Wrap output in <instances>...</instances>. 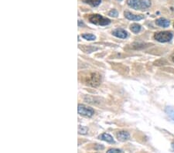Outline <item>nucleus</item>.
I'll return each mask as SVG.
<instances>
[{
  "label": "nucleus",
  "instance_id": "nucleus-20",
  "mask_svg": "<svg viewBox=\"0 0 174 153\" xmlns=\"http://www.w3.org/2000/svg\"><path fill=\"white\" fill-rule=\"evenodd\" d=\"M119 1H122V0H119Z\"/></svg>",
  "mask_w": 174,
  "mask_h": 153
},
{
  "label": "nucleus",
  "instance_id": "nucleus-8",
  "mask_svg": "<svg viewBox=\"0 0 174 153\" xmlns=\"http://www.w3.org/2000/svg\"><path fill=\"white\" fill-rule=\"evenodd\" d=\"M116 137H117L118 140L120 141H128V140L130 138V135H129V132L127 131H119L116 134Z\"/></svg>",
  "mask_w": 174,
  "mask_h": 153
},
{
  "label": "nucleus",
  "instance_id": "nucleus-17",
  "mask_svg": "<svg viewBox=\"0 0 174 153\" xmlns=\"http://www.w3.org/2000/svg\"><path fill=\"white\" fill-rule=\"evenodd\" d=\"M106 153H122V151L118 149H110Z\"/></svg>",
  "mask_w": 174,
  "mask_h": 153
},
{
  "label": "nucleus",
  "instance_id": "nucleus-1",
  "mask_svg": "<svg viewBox=\"0 0 174 153\" xmlns=\"http://www.w3.org/2000/svg\"><path fill=\"white\" fill-rule=\"evenodd\" d=\"M127 5L135 10H146L151 6L150 0H127Z\"/></svg>",
  "mask_w": 174,
  "mask_h": 153
},
{
  "label": "nucleus",
  "instance_id": "nucleus-11",
  "mask_svg": "<svg viewBox=\"0 0 174 153\" xmlns=\"http://www.w3.org/2000/svg\"><path fill=\"white\" fill-rule=\"evenodd\" d=\"M82 1L91 6H98L101 2V0H82Z\"/></svg>",
  "mask_w": 174,
  "mask_h": 153
},
{
  "label": "nucleus",
  "instance_id": "nucleus-13",
  "mask_svg": "<svg viewBox=\"0 0 174 153\" xmlns=\"http://www.w3.org/2000/svg\"><path fill=\"white\" fill-rule=\"evenodd\" d=\"M130 30L132 32H133L134 33H138V32H140L141 26L138 23H133L131 25Z\"/></svg>",
  "mask_w": 174,
  "mask_h": 153
},
{
  "label": "nucleus",
  "instance_id": "nucleus-6",
  "mask_svg": "<svg viewBox=\"0 0 174 153\" xmlns=\"http://www.w3.org/2000/svg\"><path fill=\"white\" fill-rule=\"evenodd\" d=\"M125 18H127L128 19L132 21H139L144 18V16L142 15H136V14L132 13V12H128V11L125 12Z\"/></svg>",
  "mask_w": 174,
  "mask_h": 153
},
{
  "label": "nucleus",
  "instance_id": "nucleus-12",
  "mask_svg": "<svg viewBox=\"0 0 174 153\" xmlns=\"http://www.w3.org/2000/svg\"><path fill=\"white\" fill-rule=\"evenodd\" d=\"M166 113L168 115V116L170 117V118L174 121V107H170V106H167L166 107Z\"/></svg>",
  "mask_w": 174,
  "mask_h": 153
},
{
  "label": "nucleus",
  "instance_id": "nucleus-4",
  "mask_svg": "<svg viewBox=\"0 0 174 153\" xmlns=\"http://www.w3.org/2000/svg\"><path fill=\"white\" fill-rule=\"evenodd\" d=\"M78 113L80 115H83V116L86 117H92L95 114L94 109L91 108V107H87L85 105H78Z\"/></svg>",
  "mask_w": 174,
  "mask_h": 153
},
{
  "label": "nucleus",
  "instance_id": "nucleus-5",
  "mask_svg": "<svg viewBox=\"0 0 174 153\" xmlns=\"http://www.w3.org/2000/svg\"><path fill=\"white\" fill-rule=\"evenodd\" d=\"M101 76L100 74H98V73H93L91 74V76L88 77L87 83H88L89 85L92 86V87H97L101 83Z\"/></svg>",
  "mask_w": 174,
  "mask_h": 153
},
{
  "label": "nucleus",
  "instance_id": "nucleus-9",
  "mask_svg": "<svg viewBox=\"0 0 174 153\" xmlns=\"http://www.w3.org/2000/svg\"><path fill=\"white\" fill-rule=\"evenodd\" d=\"M156 24L157 26H159V27L166 28V27H169L170 22L168 19H165V18H160V19H157L156 20Z\"/></svg>",
  "mask_w": 174,
  "mask_h": 153
},
{
  "label": "nucleus",
  "instance_id": "nucleus-18",
  "mask_svg": "<svg viewBox=\"0 0 174 153\" xmlns=\"http://www.w3.org/2000/svg\"><path fill=\"white\" fill-rule=\"evenodd\" d=\"M172 148H173V149L174 150V141H173V143H172Z\"/></svg>",
  "mask_w": 174,
  "mask_h": 153
},
{
  "label": "nucleus",
  "instance_id": "nucleus-2",
  "mask_svg": "<svg viewBox=\"0 0 174 153\" xmlns=\"http://www.w3.org/2000/svg\"><path fill=\"white\" fill-rule=\"evenodd\" d=\"M88 19L91 23L98 26H107L111 22L109 19H107L99 14H92L89 16Z\"/></svg>",
  "mask_w": 174,
  "mask_h": 153
},
{
  "label": "nucleus",
  "instance_id": "nucleus-15",
  "mask_svg": "<svg viewBox=\"0 0 174 153\" xmlns=\"http://www.w3.org/2000/svg\"><path fill=\"white\" fill-rule=\"evenodd\" d=\"M78 132H79V134H87V132H88V128H87L86 127L80 126V125H79V127H78Z\"/></svg>",
  "mask_w": 174,
  "mask_h": 153
},
{
  "label": "nucleus",
  "instance_id": "nucleus-16",
  "mask_svg": "<svg viewBox=\"0 0 174 153\" xmlns=\"http://www.w3.org/2000/svg\"><path fill=\"white\" fill-rule=\"evenodd\" d=\"M108 15L110 16H112V17H117L118 15H119V12H118V11L115 10V9H112V10L110 11Z\"/></svg>",
  "mask_w": 174,
  "mask_h": 153
},
{
  "label": "nucleus",
  "instance_id": "nucleus-7",
  "mask_svg": "<svg viewBox=\"0 0 174 153\" xmlns=\"http://www.w3.org/2000/svg\"><path fill=\"white\" fill-rule=\"evenodd\" d=\"M112 34L115 37L121 39H125L128 37V32L123 29H116V30H113Z\"/></svg>",
  "mask_w": 174,
  "mask_h": 153
},
{
  "label": "nucleus",
  "instance_id": "nucleus-19",
  "mask_svg": "<svg viewBox=\"0 0 174 153\" xmlns=\"http://www.w3.org/2000/svg\"><path fill=\"white\" fill-rule=\"evenodd\" d=\"M172 61H173L174 62V56L172 57Z\"/></svg>",
  "mask_w": 174,
  "mask_h": 153
},
{
  "label": "nucleus",
  "instance_id": "nucleus-10",
  "mask_svg": "<svg viewBox=\"0 0 174 153\" xmlns=\"http://www.w3.org/2000/svg\"><path fill=\"white\" fill-rule=\"evenodd\" d=\"M98 138L101 140H103V141H107V142L115 143V140L113 139L112 136H110L109 134H107V133H103V134H101V136H98Z\"/></svg>",
  "mask_w": 174,
  "mask_h": 153
},
{
  "label": "nucleus",
  "instance_id": "nucleus-3",
  "mask_svg": "<svg viewBox=\"0 0 174 153\" xmlns=\"http://www.w3.org/2000/svg\"><path fill=\"white\" fill-rule=\"evenodd\" d=\"M154 38L156 40L160 42V43H166L170 41L173 38V33L168 31H163V32H156L154 35Z\"/></svg>",
  "mask_w": 174,
  "mask_h": 153
},
{
  "label": "nucleus",
  "instance_id": "nucleus-14",
  "mask_svg": "<svg viewBox=\"0 0 174 153\" xmlns=\"http://www.w3.org/2000/svg\"><path fill=\"white\" fill-rule=\"evenodd\" d=\"M82 37H83L84 40H95V39H96V37H95V35H93V34H88V33L83 34V35H82Z\"/></svg>",
  "mask_w": 174,
  "mask_h": 153
},
{
  "label": "nucleus",
  "instance_id": "nucleus-21",
  "mask_svg": "<svg viewBox=\"0 0 174 153\" xmlns=\"http://www.w3.org/2000/svg\"><path fill=\"white\" fill-rule=\"evenodd\" d=\"M173 26H174V25H173Z\"/></svg>",
  "mask_w": 174,
  "mask_h": 153
}]
</instances>
